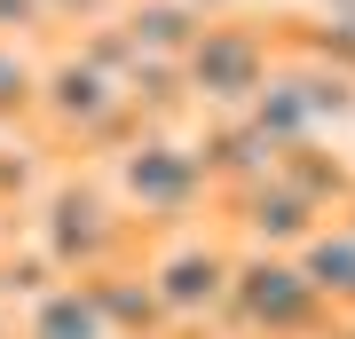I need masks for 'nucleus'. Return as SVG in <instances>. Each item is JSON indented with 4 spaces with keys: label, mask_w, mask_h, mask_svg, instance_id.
Masks as SVG:
<instances>
[{
    "label": "nucleus",
    "mask_w": 355,
    "mask_h": 339,
    "mask_svg": "<svg viewBox=\"0 0 355 339\" xmlns=\"http://www.w3.org/2000/svg\"><path fill=\"white\" fill-rule=\"evenodd\" d=\"M16 339H111V315H103V300L87 292V277H55V284H40L24 300Z\"/></svg>",
    "instance_id": "obj_11"
},
{
    "label": "nucleus",
    "mask_w": 355,
    "mask_h": 339,
    "mask_svg": "<svg viewBox=\"0 0 355 339\" xmlns=\"http://www.w3.org/2000/svg\"><path fill=\"white\" fill-rule=\"evenodd\" d=\"M135 103L111 71L87 55V48H64L40 63V95H32V134L48 150H71V158H103L135 134Z\"/></svg>",
    "instance_id": "obj_1"
},
{
    "label": "nucleus",
    "mask_w": 355,
    "mask_h": 339,
    "mask_svg": "<svg viewBox=\"0 0 355 339\" xmlns=\"http://www.w3.org/2000/svg\"><path fill=\"white\" fill-rule=\"evenodd\" d=\"M103 182H111V198L127 205V221L150 237V229H182L205 214V198H214V174H205V150L198 142H174L158 134V126H135L119 150H103Z\"/></svg>",
    "instance_id": "obj_3"
},
{
    "label": "nucleus",
    "mask_w": 355,
    "mask_h": 339,
    "mask_svg": "<svg viewBox=\"0 0 355 339\" xmlns=\"http://www.w3.org/2000/svg\"><path fill=\"white\" fill-rule=\"evenodd\" d=\"M32 95H40V63L16 40H0V134L32 126Z\"/></svg>",
    "instance_id": "obj_14"
},
{
    "label": "nucleus",
    "mask_w": 355,
    "mask_h": 339,
    "mask_svg": "<svg viewBox=\"0 0 355 339\" xmlns=\"http://www.w3.org/2000/svg\"><path fill=\"white\" fill-rule=\"evenodd\" d=\"M245 119L261 126L268 142H316L331 126H355V79L324 71V63H292V71H268V87L245 103Z\"/></svg>",
    "instance_id": "obj_6"
},
{
    "label": "nucleus",
    "mask_w": 355,
    "mask_h": 339,
    "mask_svg": "<svg viewBox=\"0 0 355 339\" xmlns=\"http://www.w3.org/2000/svg\"><path fill=\"white\" fill-rule=\"evenodd\" d=\"M214 198H221V214H229V237H237V245H268V252H292L308 229L324 221V205L300 198L277 166H268V174L229 182V189H214Z\"/></svg>",
    "instance_id": "obj_8"
},
{
    "label": "nucleus",
    "mask_w": 355,
    "mask_h": 339,
    "mask_svg": "<svg viewBox=\"0 0 355 339\" xmlns=\"http://www.w3.org/2000/svg\"><path fill=\"white\" fill-rule=\"evenodd\" d=\"M182 87H190L205 111H245L268 87V40L253 24H205L190 48H182Z\"/></svg>",
    "instance_id": "obj_7"
},
{
    "label": "nucleus",
    "mask_w": 355,
    "mask_h": 339,
    "mask_svg": "<svg viewBox=\"0 0 355 339\" xmlns=\"http://www.w3.org/2000/svg\"><path fill=\"white\" fill-rule=\"evenodd\" d=\"M32 245L48 252L55 277H87V268L135 252L142 229L127 221V205L111 198V182H103L95 166H64V174H48V189L32 198Z\"/></svg>",
    "instance_id": "obj_2"
},
{
    "label": "nucleus",
    "mask_w": 355,
    "mask_h": 339,
    "mask_svg": "<svg viewBox=\"0 0 355 339\" xmlns=\"http://www.w3.org/2000/svg\"><path fill=\"white\" fill-rule=\"evenodd\" d=\"M340 221H347V229H355V198H347V205H340Z\"/></svg>",
    "instance_id": "obj_17"
},
{
    "label": "nucleus",
    "mask_w": 355,
    "mask_h": 339,
    "mask_svg": "<svg viewBox=\"0 0 355 339\" xmlns=\"http://www.w3.org/2000/svg\"><path fill=\"white\" fill-rule=\"evenodd\" d=\"M221 315L245 339H331L340 331V315L316 300V284L300 277V261L292 252H268V245H237Z\"/></svg>",
    "instance_id": "obj_4"
},
{
    "label": "nucleus",
    "mask_w": 355,
    "mask_h": 339,
    "mask_svg": "<svg viewBox=\"0 0 355 339\" xmlns=\"http://www.w3.org/2000/svg\"><path fill=\"white\" fill-rule=\"evenodd\" d=\"M87 292L103 300L111 331H182L174 315L158 308V284H150V268H142V245L119 252V261H103V268H87Z\"/></svg>",
    "instance_id": "obj_9"
},
{
    "label": "nucleus",
    "mask_w": 355,
    "mask_h": 339,
    "mask_svg": "<svg viewBox=\"0 0 355 339\" xmlns=\"http://www.w3.org/2000/svg\"><path fill=\"white\" fill-rule=\"evenodd\" d=\"M142 268H150V284H158V308L174 315L182 331H198V324H214V315H221V300H229L237 237L182 221V229H166L158 245H142Z\"/></svg>",
    "instance_id": "obj_5"
},
{
    "label": "nucleus",
    "mask_w": 355,
    "mask_h": 339,
    "mask_svg": "<svg viewBox=\"0 0 355 339\" xmlns=\"http://www.w3.org/2000/svg\"><path fill=\"white\" fill-rule=\"evenodd\" d=\"M48 189V142H0V221L16 229V205Z\"/></svg>",
    "instance_id": "obj_13"
},
{
    "label": "nucleus",
    "mask_w": 355,
    "mask_h": 339,
    "mask_svg": "<svg viewBox=\"0 0 355 339\" xmlns=\"http://www.w3.org/2000/svg\"><path fill=\"white\" fill-rule=\"evenodd\" d=\"M268 166H277V174L300 189V198H316L324 214H340V205L355 198V166H347L340 150H324V134H316V142H284Z\"/></svg>",
    "instance_id": "obj_12"
},
{
    "label": "nucleus",
    "mask_w": 355,
    "mask_h": 339,
    "mask_svg": "<svg viewBox=\"0 0 355 339\" xmlns=\"http://www.w3.org/2000/svg\"><path fill=\"white\" fill-rule=\"evenodd\" d=\"M0 245H8V221H0Z\"/></svg>",
    "instance_id": "obj_18"
},
{
    "label": "nucleus",
    "mask_w": 355,
    "mask_h": 339,
    "mask_svg": "<svg viewBox=\"0 0 355 339\" xmlns=\"http://www.w3.org/2000/svg\"><path fill=\"white\" fill-rule=\"evenodd\" d=\"M292 261H300V277L316 284V300L340 315V324H355V229L340 214H324L300 245H292Z\"/></svg>",
    "instance_id": "obj_10"
},
{
    "label": "nucleus",
    "mask_w": 355,
    "mask_h": 339,
    "mask_svg": "<svg viewBox=\"0 0 355 339\" xmlns=\"http://www.w3.org/2000/svg\"><path fill=\"white\" fill-rule=\"evenodd\" d=\"M40 284H55L48 252H40V245H24V252H16V245H0V292H8V300H32Z\"/></svg>",
    "instance_id": "obj_15"
},
{
    "label": "nucleus",
    "mask_w": 355,
    "mask_h": 339,
    "mask_svg": "<svg viewBox=\"0 0 355 339\" xmlns=\"http://www.w3.org/2000/svg\"><path fill=\"white\" fill-rule=\"evenodd\" d=\"M111 339H182V331H111Z\"/></svg>",
    "instance_id": "obj_16"
}]
</instances>
